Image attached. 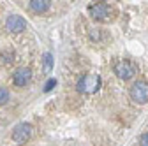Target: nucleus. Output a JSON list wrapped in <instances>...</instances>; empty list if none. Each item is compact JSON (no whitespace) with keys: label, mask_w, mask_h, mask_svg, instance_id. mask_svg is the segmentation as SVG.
<instances>
[{"label":"nucleus","mask_w":148,"mask_h":146,"mask_svg":"<svg viewBox=\"0 0 148 146\" xmlns=\"http://www.w3.org/2000/svg\"><path fill=\"white\" fill-rule=\"evenodd\" d=\"M88 14H90L92 20L101 21V23H106V21L113 20L115 9L111 7L108 2H94V4L88 5Z\"/></svg>","instance_id":"obj_1"},{"label":"nucleus","mask_w":148,"mask_h":146,"mask_svg":"<svg viewBox=\"0 0 148 146\" xmlns=\"http://www.w3.org/2000/svg\"><path fill=\"white\" fill-rule=\"evenodd\" d=\"M102 85V79L99 74H95V72H90V74H85L79 78L76 88H78V92L81 93H95L99 92V88Z\"/></svg>","instance_id":"obj_2"},{"label":"nucleus","mask_w":148,"mask_h":146,"mask_svg":"<svg viewBox=\"0 0 148 146\" xmlns=\"http://www.w3.org/2000/svg\"><path fill=\"white\" fill-rule=\"evenodd\" d=\"M129 95H131L132 102L136 104H146L148 102V83L143 79L136 81L131 86V90H129Z\"/></svg>","instance_id":"obj_3"},{"label":"nucleus","mask_w":148,"mask_h":146,"mask_svg":"<svg viewBox=\"0 0 148 146\" xmlns=\"http://www.w3.org/2000/svg\"><path fill=\"white\" fill-rule=\"evenodd\" d=\"M115 74L123 79V81H129V79H132L134 74H136V65L131 62V60H118L115 63Z\"/></svg>","instance_id":"obj_4"},{"label":"nucleus","mask_w":148,"mask_h":146,"mask_svg":"<svg viewBox=\"0 0 148 146\" xmlns=\"http://www.w3.org/2000/svg\"><path fill=\"white\" fill-rule=\"evenodd\" d=\"M32 125L30 123H27V121H23V123H18L14 129H12V141L14 143H18V144H23V143H27L30 137H32Z\"/></svg>","instance_id":"obj_5"},{"label":"nucleus","mask_w":148,"mask_h":146,"mask_svg":"<svg viewBox=\"0 0 148 146\" xmlns=\"http://www.w3.org/2000/svg\"><path fill=\"white\" fill-rule=\"evenodd\" d=\"M5 28H7V32L20 33V32L27 30V21L23 20L21 16H18V14H11L5 20Z\"/></svg>","instance_id":"obj_6"},{"label":"nucleus","mask_w":148,"mask_h":146,"mask_svg":"<svg viewBox=\"0 0 148 146\" xmlns=\"http://www.w3.org/2000/svg\"><path fill=\"white\" fill-rule=\"evenodd\" d=\"M32 79V70L27 69V67H20L14 70L12 74V83L16 86H27V83Z\"/></svg>","instance_id":"obj_7"},{"label":"nucleus","mask_w":148,"mask_h":146,"mask_svg":"<svg viewBox=\"0 0 148 146\" xmlns=\"http://www.w3.org/2000/svg\"><path fill=\"white\" fill-rule=\"evenodd\" d=\"M49 4H51L49 0H30V2H28L30 9L34 12H44V11H48Z\"/></svg>","instance_id":"obj_8"},{"label":"nucleus","mask_w":148,"mask_h":146,"mask_svg":"<svg viewBox=\"0 0 148 146\" xmlns=\"http://www.w3.org/2000/svg\"><path fill=\"white\" fill-rule=\"evenodd\" d=\"M51 69H53V57H51V53H46L44 55V72L49 74Z\"/></svg>","instance_id":"obj_9"},{"label":"nucleus","mask_w":148,"mask_h":146,"mask_svg":"<svg viewBox=\"0 0 148 146\" xmlns=\"http://www.w3.org/2000/svg\"><path fill=\"white\" fill-rule=\"evenodd\" d=\"M9 102V90L0 86V106H4Z\"/></svg>","instance_id":"obj_10"},{"label":"nucleus","mask_w":148,"mask_h":146,"mask_svg":"<svg viewBox=\"0 0 148 146\" xmlns=\"http://www.w3.org/2000/svg\"><path fill=\"white\" fill-rule=\"evenodd\" d=\"M55 86H57V79H55V78H49V79L44 83V92H51Z\"/></svg>","instance_id":"obj_11"},{"label":"nucleus","mask_w":148,"mask_h":146,"mask_svg":"<svg viewBox=\"0 0 148 146\" xmlns=\"http://www.w3.org/2000/svg\"><path fill=\"white\" fill-rule=\"evenodd\" d=\"M139 146H148V132H145L139 137Z\"/></svg>","instance_id":"obj_12"}]
</instances>
